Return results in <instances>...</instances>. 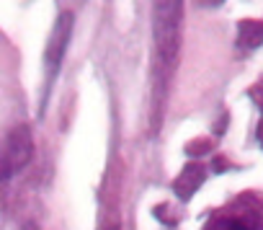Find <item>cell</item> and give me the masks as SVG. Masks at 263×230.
<instances>
[{
    "label": "cell",
    "mask_w": 263,
    "mask_h": 230,
    "mask_svg": "<svg viewBox=\"0 0 263 230\" xmlns=\"http://www.w3.org/2000/svg\"><path fill=\"white\" fill-rule=\"evenodd\" d=\"M31 155V140L26 130H16L11 135V140L6 143L3 153H0V179H8L11 173H16L21 166H26Z\"/></svg>",
    "instance_id": "6da1fadb"
},
{
    "label": "cell",
    "mask_w": 263,
    "mask_h": 230,
    "mask_svg": "<svg viewBox=\"0 0 263 230\" xmlns=\"http://www.w3.org/2000/svg\"><path fill=\"white\" fill-rule=\"evenodd\" d=\"M65 42H67V26L62 29V21H60V29H57V34L52 37V42H49V52H47V67H49V78H54V73H57V65H60V57H62Z\"/></svg>",
    "instance_id": "7a4b0ae2"
}]
</instances>
